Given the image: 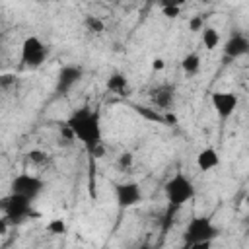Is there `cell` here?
Here are the masks:
<instances>
[{"label":"cell","mask_w":249,"mask_h":249,"mask_svg":"<svg viewBox=\"0 0 249 249\" xmlns=\"http://www.w3.org/2000/svg\"><path fill=\"white\" fill-rule=\"evenodd\" d=\"M64 124L72 134V138H76L89 156L99 158V154L103 152V128H101V115L97 109L88 105L80 107L70 113Z\"/></svg>","instance_id":"obj_1"},{"label":"cell","mask_w":249,"mask_h":249,"mask_svg":"<svg viewBox=\"0 0 249 249\" xmlns=\"http://www.w3.org/2000/svg\"><path fill=\"white\" fill-rule=\"evenodd\" d=\"M163 195H165V200H167L169 208H181L183 204H187L195 198L196 187H195L191 177H187L183 171H177L165 181Z\"/></svg>","instance_id":"obj_2"},{"label":"cell","mask_w":249,"mask_h":249,"mask_svg":"<svg viewBox=\"0 0 249 249\" xmlns=\"http://www.w3.org/2000/svg\"><path fill=\"white\" fill-rule=\"evenodd\" d=\"M220 228L212 222L208 216H191L183 230V243L185 247L195 243H212L216 237H220Z\"/></svg>","instance_id":"obj_3"},{"label":"cell","mask_w":249,"mask_h":249,"mask_svg":"<svg viewBox=\"0 0 249 249\" xmlns=\"http://www.w3.org/2000/svg\"><path fill=\"white\" fill-rule=\"evenodd\" d=\"M33 200L21 196V195H6L0 198V212L4 214L6 222L10 224H21L27 218L33 216Z\"/></svg>","instance_id":"obj_4"},{"label":"cell","mask_w":249,"mask_h":249,"mask_svg":"<svg viewBox=\"0 0 249 249\" xmlns=\"http://www.w3.org/2000/svg\"><path fill=\"white\" fill-rule=\"evenodd\" d=\"M47 56H49V47L37 35H29L23 39L21 53H19V60L23 66L37 68L47 60Z\"/></svg>","instance_id":"obj_5"},{"label":"cell","mask_w":249,"mask_h":249,"mask_svg":"<svg viewBox=\"0 0 249 249\" xmlns=\"http://www.w3.org/2000/svg\"><path fill=\"white\" fill-rule=\"evenodd\" d=\"M43 189H45V181L37 175H31V173H19L10 183V193L21 195L29 200H35L43 193Z\"/></svg>","instance_id":"obj_6"},{"label":"cell","mask_w":249,"mask_h":249,"mask_svg":"<svg viewBox=\"0 0 249 249\" xmlns=\"http://www.w3.org/2000/svg\"><path fill=\"white\" fill-rule=\"evenodd\" d=\"M210 103H212V109L216 111L218 119L228 121L235 113V109L239 105V97L233 91H214V93H210Z\"/></svg>","instance_id":"obj_7"},{"label":"cell","mask_w":249,"mask_h":249,"mask_svg":"<svg viewBox=\"0 0 249 249\" xmlns=\"http://www.w3.org/2000/svg\"><path fill=\"white\" fill-rule=\"evenodd\" d=\"M148 97H150V101H152V105L156 109L169 113L173 109V105H175L177 89H175L173 84H160V86H156V88L150 89Z\"/></svg>","instance_id":"obj_8"},{"label":"cell","mask_w":249,"mask_h":249,"mask_svg":"<svg viewBox=\"0 0 249 249\" xmlns=\"http://www.w3.org/2000/svg\"><path fill=\"white\" fill-rule=\"evenodd\" d=\"M115 198L121 208H132L142 202V189L134 181H124L115 185Z\"/></svg>","instance_id":"obj_9"},{"label":"cell","mask_w":249,"mask_h":249,"mask_svg":"<svg viewBox=\"0 0 249 249\" xmlns=\"http://www.w3.org/2000/svg\"><path fill=\"white\" fill-rule=\"evenodd\" d=\"M82 76H84V68L80 64H64L56 76V91L68 93L82 80Z\"/></svg>","instance_id":"obj_10"},{"label":"cell","mask_w":249,"mask_h":249,"mask_svg":"<svg viewBox=\"0 0 249 249\" xmlns=\"http://www.w3.org/2000/svg\"><path fill=\"white\" fill-rule=\"evenodd\" d=\"M247 53H249V39L243 33H233L224 45V54L230 58H239L245 56Z\"/></svg>","instance_id":"obj_11"},{"label":"cell","mask_w":249,"mask_h":249,"mask_svg":"<svg viewBox=\"0 0 249 249\" xmlns=\"http://www.w3.org/2000/svg\"><path fill=\"white\" fill-rule=\"evenodd\" d=\"M220 165V154L216 148L208 146V148H202L198 154H196V167L202 171V173H208L212 169H216Z\"/></svg>","instance_id":"obj_12"},{"label":"cell","mask_w":249,"mask_h":249,"mask_svg":"<svg viewBox=\"0 0 249 249\" xmlns=\"http://www.w3.org/2000/svg\"><path fill=\"white\" fill-rule=\"evenodd\" d=\"M105 86H107L109 91H113V93H117V95H128V78H126L124 74H121V72L111 74V76L107 78Z\"/></svg>","instance_id":"obj_13"},{"label":"cell","mask_w":249,"mask_h":249,"mask_svg":"<svg viewBox=\"0 0 249 249\" xmlns=\"http://www.w3.org/2000/svg\"><path fill=\"white\" fill-rule=\"evenodd\" d=\"M200 41H202L204 49L214 51L220 45V31L216 27H212V25H204V29L200 31Z\"/></svg>","instance_id":"obj_14"},{"label":"cell","mask_w":249,"mask_h":249,"mask_svg":"<svg viewBox=\"0 0 249 249\" xmlns=\"http://www.w3.org/2000/svg\"><path fill=\"white\" fill-rule=\"evenodd\" d=\"M200 54L198 53H189V54H185L183 56V60H181V68H183V72L187 74V76H193V74H196L198 70H200Z\"/></svg>","instance_id":"obj_15"},{"label":"cell","mask_w":249,"mask_h":249,"mask_svg":"<svg viewBox=\"0 0 249 249\" xmlns=\"http://www.w3.org/2000/svg\"><path fill=\"white\" fill-rule=\"evenodd\" d=\"M84 27L91 35H101L105 31V21L99 16H86L84 18Z\"/></svg>","instance_id":"obj_16"},{"label":"cell","mask_w":249,"mask_h":249,"mask_svg":"<svg viewBox=\"0 0 249 249\" xmlns=\"http://www.w3.org/2000/svg\"><path fill=\"white\" fill-rule=\"evenodd\" d=\"M45 230H47L51 235H64V233L68 231V226H66V222H64L62 218H53V220L47 222Z\"/></svg>","instance_id":"obj_17"},{"label":"cell","mask_w":249,"mask_h":249,"mask_svg":"<svg viewBox=\"0 0 249 249\" xmlns=\"http://www.w3.org/2000/svg\"><path fill=\"white\" fill-rule=\"evenodd\" d=\"M132 165H134V156H132L130 152H123V154L117 158V167H119L121 171H128Z\"/></svg>","instance_id":"obj_18"},{"label":"cell","mask_w":249,"mask_h":249,"mask_svg":"<svg viewBox=\"0 0 249 249\" xmlns=\"http://www.w3.org/2000/svg\"><path fill=\"white\" fill-rule=\"evenodd\" d=\"M161 14L169 19H175L177 16H181V4H175V2H167V4H161Z\"/></svg>","instance_id":"obj_19"},{"label":"cell","mask_w":249,"mask_h":249,"mask_svg":"<svg viewBox=\"0 0 249 249\" xmlns=\"http://www.w3.org/2000/svg\"><path fill=\"white\" fill-rule=\"evenodd\" d=\"M27 158H29L31 163H37V165H41V163H45L49 160V156L43 150H31V152H27Z\"/></svg>","instance_id":"obj_20"},{"label":"cell","mask_w":249,"mask_h":249,"mask_svg":"<svg viewBox=\"0 0 249 249\" xmlns=\"http://www.w3.org/2000/svg\"><path fill=\"white\" fill-rule=\"evenodd\" d=\"M189 29H191L193 33H200V31L204 29V18H202V16H193V18L189 19Z\"/></svg>","instance_id":"obj_21"},{"label":"cell","mask_w":249,"mask_h":249,"mask_svg":"<svg viewBox=\"0 0 249 249\" xmlns=\"http://www.w3.org/2000/svg\"><path fill=\"white\" fill-rule=\"evenodd\" d=\"M165 68V60L163 58H154L152 60V70L154 72H160V70H163Z\"/></svg>","instance_id":"obj_22"},{"label":"cell","mask_w":249,"mask_h":249,"mask_svg":"<svg viewBox=\"0 0 249 249\" xmlns=\"http://www.w3.org/2000/svg\"><path fill=\"white\" fill-rule=\"evenodd\" d=\"M185 249H212V243H195V245H189Z\"/></svg>","instance_id":"obj_23"},{"label":"cell","mask_w":249,"mask_h":249,"mask_svg":"<svg viewBox=\"0 0 249 249\" xmlns=\"http://www.w3.org/2000/svg\"><path fill=\"white\" fill-rule=\"evenodd\" d=\"M16 80H14V76H0V86H10V84H14Z\"/></svg>","instance_id":"obj_24"},{"label":"cell","mask_w":249,"mask_h":249,"mask_svg":"<svg viewBox=\"0 0 249 249\" xmlns=\"http://www.w3.org/2000/svg\"><path fill=\"white\" fill-rule=\"evenodd\" d=\"M134 249H154V247H152V245H146V243H144V245H138V247H134Z\"/></svg>","instance_id":"obj_25"}]
</instances>
